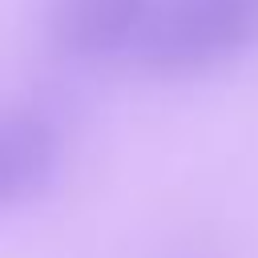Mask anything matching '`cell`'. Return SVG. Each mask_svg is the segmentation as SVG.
Returning a JSON list of instances; mask_svg holds the SVG:
<instances>
[{"label": "cell", "mask_w": 258, "mask_h": 258, "mask_svg": "<svg viewBox=\"0 0 258 258\" xmlns=\"http://www.w3.org/2000/svg\"><path fill=\"white\" fill-rule=\"evenodd\" d=\"M157 0H48V32L69 60L137 52Z\"/></svg>", "instance_id": "2"}, {"label": "cell", "mask_w": 258, "mask_h": 258, "mask_svg": "<svg viewBox=\"0 0 258 258\" xmlns=\"http://www.w3.org/2000/svg\"><path fill=\"white\" fill-rule=\"evenodd\" d=\"M258 44V0H157L137 60L161 77H189Z\"/></svg>", "instance_id": "1"}, {"label": "cell", "mask_w": 258, "mask_h": 258, "mask_svg": "<svg viewBox=\"0 0 258 258\" xmlns=\"http://www.w3.org/2000/svg\"><path fill=\"white\" fill-rule=\"evenodd\" d=\"M60 169V129L52 117L24 109L0 117V210L36 198Z\"/></svg>", "instance_id": "3"}]
</instances>
